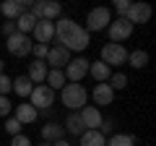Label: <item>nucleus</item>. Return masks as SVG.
Instances as JSON below:
<instances>
[{
    "instance_id": "obj_9",
    "label": "nucleus",
    "mask_w": 156,
    "mask_h": 146,
    "mask_svg": "<svg viewBox=\"0 0 156 146\" xmlns=\"http://www.w3.org/2000/svg\"><path fill=\"white\" fill-rule=\"evenodd\" d=\"M78 118H81V123H83L86 130H99V125L104 123V118H101V112H99V107H94V104L81 107V110H78Z\"/></svg>"
},
{
    "instance_id": "obj_16",
    "label": "nucleus",
    "mask_w": 156,
    "mask_h": 146,
    "mask_svg": "<svg viewBox=\"0 0 156 146\" xmlns=\"http://www.w3.org/2000/svg\"><path fill=\"white\" fill-rule=\"evenodd\" d=\"M91 97H94V102L101 107V104H112V99H115V91L109 89V84H96V86H94V94H91Z\"/></svg>"
},
{
    "instance_id": "obj_12",
    "label": "nucleus",
    "mask_w": 156,
    "mask_h": 146,
    "mask_svg": "<svg viewBox=\"0 0 156 146\" xmlns=\"http://www.w3.org/2000/svg\"><path fill=\"white\" fill-rule=\"evenodd\" d=\"M44 63H50V65H52V71H62V68H65L68 63H70V52H68L62 45L50 47V52H47Z\"/></svg>"
},
{
    "instance_id": "obj_2",
    "label": "nucleus",
    "mask_w": 156,
    "mask_h": 146,
    "mask_svg": "<svg viewBox=\"0 0 156 146\" xmlns=\"http://www.w3.org/2000/svg\"><path fill=\"white\" fill-rule=\"evenodd\" d=\"M86 99H89V91L81 84H65L62 86V104H65L68 110L76 112L81 107H86Z\"/></svg>"
},
{
    "instance_id": "obj_15",
    "label": "nucleus",
    "mask_w": 156,
    "mask_h": 146,
    "mask_svg": "<svg viewBox=\"0 0 156 146\" xmlns=\"http://www.w3.org/2000/svg\"><path fill=\"white\" fill-rule=\"evenodd\" d=\"M62 136H65V128L57 123H47L42 125V138L47 141V144H55V141H62Z\"/></svg>"
},
{
    "instance_id": "obj_32",
    "label": "nucleus",
    "mask_w": 156,
    "mask_h": 146,
    "mask_svg": "<svg viewBox=\"0 0 156 146\" xmlns=\"http://www.w3.org/2000/svg\"><path fill=\"white\" fill-rule=\"evenodd\" d=\"M128 8H130V3H128V0H115V11L120 13V18H125Z\"/></svg>"
},
{
    "instance_id": "obj_27",
    "label": "nucleus",
    "mask_w": 156,
    "mask_h": 146,
    "mask_svg": "<svg viewBox=\"0 0 156 146\" xmlns=\"http://www.w3.org/2000/svg\"><path fill=\"white\" fill-rule=\"evenodd\" d=\"M122 86H128V76L125 73H112L109 76V89H122Z\"/></svg>"
},
{
    "instance_id": "obj_28",
    "label": "nucleus",
    "mask_w": 156,
    "mask_h": 146,
    "mask_svg": "<svg viewBox=\"0 0 156 146\" xmlns=\"http://www.w3.org/2000/svg\"><path fill=\"white\" fill-rule=\"evenodd\" d=\"M21 128H23V125L18 123L16 118H8V120H5V130H8L11 136H21Z\"/></svg>"
},
{
    "instance_id": "obj_3",
    "label": "nucleus",
    "mask_w": 156,
    "mask_h": 146,
    "mask_svg": "<svg viewBox=\"0 0 156 146\" xmlns=\"http://www.w3.org/2000/svg\"><path fill=\"white\" fill-rule=\"evenodd\" d=\"M60 11H62L60 3H55V0H37L29 8V13L37 21H55V18H60Z\"/></svg>"
},
{
    "instance_id": "obj_11",
    "label": "nucleus",
    "mask_w": 156,
    "mask_h": 146,
    "mask_svg": "<svg viewBox=\"0 0 156 146\" xmlns=\"http://www.w3.org/2000/svg\"><path fill=\"white\" fill-rule=\"evenodd\" d=\"M109 39L115 45H122V39H128L130 34H133V24L125 21V18H117V21H109Z\"/></svg>"
},
{
    "instance_id": "obj_13",
    "label": "nucleus",
    "mask_w": 156,
    "mask_h": 146,
    "mask_svg": "<svg viewBox=\"0 0 156 146\" xmlns=\"http://www.w3.org/2000/svg\"><path fill=\"white\" fill-rule=\"evenodd\" d=\"M34 39H37V45H50L55 39V21H37Z\"/></svg>"
},
{
    "instance_id": "obj_29",
    "label": "nucleus",
    "mask_w": 156,
    "mask_h": 146,
    "mask_svg": "<svg viewBox=\"0 0 156 146\" xmlns=\"http://www.w3.org/2000/svg\"><path fill=\"white\" fill-rule=\"evenodd\" d=\"M11 86H13V78H8L5 73H0V97H8Z\"/></svg>"
},
{
    "instance_id": "obj_14",
    "label": "nucleus",
    "mask_w": 156,
    "mask_h": 146,
    "mask_svg": "<svg viewBox=\"0 0 156 146\" xmlns=\"http://www.w3.org/2000/svg\"><path fill=\"white\" fill-rule=\"evenodd\" d=\"M26 78L31 81V84H42V81L47 78V63H44V60H34V63H29Z\"/></svg>"
},
{
    "instance_id": "obj_7",
    "label": "nucleus",
    "mask_w": 156,
    "mask_h": 146,
    "mask_svg": "<svg viewBox=\"0 0 156 146\" xmlns=\"http://www.w3.org/2000/svg\"><path fill=\"white\" fill-rule=\"evenodd\" d=\"M29 104L34 107V110H47V107H52V102H55V91L50 89L47 84H37L31 89V94H29Z\"/></svg>"
},
{
    "instance_id": "obj_35",
    "label": "nucleus",
    "mask_w": 156,
    "mask_h": 146,
    "mask_svg": "<svg viewBox=\"0 0 156 146\" xmlns=\"http://www.w3.org/2000/svg\"><path fill=\"white\" fill-rule=\"evenodd\" d=\"M52 146H70V144H68V141L62 138V141H55V144H52Z\"/></svg>"
},
{
    "instance_id": "obj_4",
    "label": "nucleus",
    "mask_w": 156,
    "mask_h": 146,
    "mask_svg": "<svg viewBox=\"0 0 156 146\" xmlns=\"http://www.w3.org/2000/svg\"><path fill=\"white\" fill-rule=\"evenodd\" d=\"M101 63H104L107 68H117L122 65V63H128V50H125L122 45H115V42H109V45L101 47Z\"/></svg>"
},
{
    "instance_id": "obj_5",
    "label": "nucleus",
    "mask_w": 156,
    "mask_h": 146,
    "mask_svg": "<svg viewBox=\"0 0 156 146\" xmlns=\"http://www.w3.org/2000/svg\"><path fill=\"white\" fill-rule=\"evenodd\" d=\"M109 21H112V13H109V8H104V5H99V8H91L89 11V16H86V31H101V29H107L109 26Z\"/></svg>"
},
{
    "instance_id": "obj_33",
    "label": "nucleus",
    "mask_w": 156,
    "mask_h": 146,
    "mask_svg": "<svg viewBox=\"0 0 156 146\" xmlns=\"http://www.w3.org/2000/svg\"><path fill=\"white\" fill-rule=\"evenodd\" d=\"M11 146H31V138H26V136H13Z\"/></svg>"
},
{
    "instance_id": "obj_17",
    "label": "nucleus",
    "mask_w": 156,
    "mask_h": 146,
    "mask_svg": "<svg viewBox=\"0 0 156 146\" xmlns=\"http://www.w3.org/2000/svg\"><path fill=\"white\" fill-rule=\"evenodd\" d=\"M0 13L8 18V21H16L18 16L23 13V5H21V0H5L3 5H0Z\"/></svg>"
},
{
    "instance_id": "obj_1",
    "label": "nucleus",
    "mask_w": 156,
    "mask_h": 146,
    "mask_svg": "<svg viewBox=\"0 0 156 146\" xmlns=\"http://www.w3.org/2000/svg\"><path fill=\"white\" fill-rule=\"evenodd\" d=\"M55 37L62 42L68 52H83L91 45V37L83 26H78L73 18H57L55 24Z\"/></svg>"
},
{
    "instance_id": "obj_36",
    "label": "nucleus",
    "mask_w": 156,
    "mask_h": 146,
    "mask_svg": "<svg viewBox=\"0 0 156 146\" xmlns=\"http://www.w3.org/2000/svg\"><path fill=\"white\" fill-rule=\"evenodd\" d=\"M3 68H5V63H3V60H0V73H3Z\"/></svg>"
},
{
    "instance_id": "obj_18",
    "label": "nucleus",
    "mask_w": 156,
    "mask_h": 146,
    "mask_svg": "<svg viewBox=\"0 0 156 146\" xmlns=\"http://www.w3.org/2000/svg\"><path fill=\"white\" fill-rule=\"evenodd\" d=\"M16 120L21 125H29L37 120V110H34L31 104H16Z\"/></svg>"
},
{
    "instance_id": "obj_30",
    "label": "nucleus",
    "mask_w": 156,
    "mask_h": 146,
    "mask_svg": "<svg viewBox=\"0 0 156 146\" xmlns=\"http://www.w3.org/2000/svg\"><path fill=\"white\" fill-rule=\"evenodd\" d=\"M31 52L37 55V60H44L47 52H50V45H34V47H31Z\"/></svg>"
},
{
    "instance_id": "obj_10",
    "label": "nucleus",
    "mask_w": 156,
    "mask_h": 146,
    "mask_svg": "<svg viewBox=\"0 0 156 146\" xmlns=\"http://www.w3.org/2000/svg\"><path fill=\"white\" fill-rule=\"evenodd\" d=\"M125 21H130L135 26V24H148L151 21V5L148 3H130L128 13H125Z\"/></svg>"
},
{
    "instance_id": "obj_19",
    "label": "nucleus",
    "mask_w": 156,
    "mask_h": 146,
    "mask_svg": "<svg viewBox=\"0 0 156 146\" xmlns=\"http://www.w3.org/2000/svg\"><path fill=\"white\" fill-rule=\"evenodd\" d=\"M34 26H37V18H34L29 11H23L21 16L16 18V31H18V34H29V31H34Z\"/></svg>"
},
{
    "instance_id": "obj_37",
    "label": "nucleus",
    "mask_w": 156,
    "mask_h": 146,
    "mask_svg": "<svg viewBox=\"0 0 156 146\" xmlns=\"http://www.w3.org/2000/svg\"><path fill=\"white\" fill-rule=\"evenodd\" d=\"M42 146H52V144H47V141H44V144H42Z\"/></svg>"
},
{
    "instance_id": "obj_8",
    "label": "nucleus",
    "mask_w": 156,
    "mask_h": 146,
    "mask_svg": "<svg viewBox=\"0 0 156 146\" xmlns=\"http://www.w3.org/2000/svg\"><path fill=\"white\" fill-rule=\"evenodd\" d=\"M89 63L91 60H86V57H76V60H70L65 65V81H70V84H81V78H83L86 73H89Z\"/></svg>"
},
{
    "instance_id": "obj_24",
    "label": "nucleus",
    "mask_w": 156,
    "mask_h": 146,
    "mask_svg": "<svg viewBox=\"0 0 156 146\" xmlns=\"http://www.w3.org/2000/svg\"><path fill=\"white\" fill-rule=\"evenodd\" d=\"M47 86H50L52 91L55 89H62V86H65V73L62 71H47Z\"/></svg>"
},
{
    "instance_id": "obj_6",
    "label": "nucleus",
    "mask_w": 156,
    "mask_h": 146,
    "mask_svg": "<svg viewBox=\"0 0 156 146\" xmlns=\"http://www.w3.org/2000/svg\"><path fill=\"white\" fill-rule=\"evenodd\" d=\"M5 47H8V52L11 55H16V57H26V55H31V47H34V42H31V37L29 34H11L5 39Z\"/></svg>"
},
{
    "instance_id": "obj_25",
    "label": "nucleus",
    "mask_w": 156,
    "mask_h": 146,
    "mask_svg": "<svg viewBox=\"0 0 156 146\" xmlns=\"http://www.w3.org/2000/svg\"><path fill=\"white\" fill-rule=\"evenodd\" d=\"M128 63H130L133 68H146V65H148V52H146V50L128 52Z\"/></svg>"
},
{
    "instance_id": "obj_22",
    "label": "nucleus",
    "mask_w": 156,
    "mask_h": 146,
    "mask_svg": "<svg viewBox=\"0 0 156 146\" xmlns=\"http://www.w3.org/2000/svg\"><path fill=\"white\" fill-rule=\"evenodd\" d=\"M11 89L16 91L18 97H29V94H31V89H34V84L26 78V76H16V78H13V86H11Z\"/></svg>"
},
{
    "instance_id": "obj_31",
    "label": "nucleus",
    "mask_w": 156,
    "mask_h": 146,
    "mask_svg": "<svg viewBox=\"0 0 156 146\" xmlns=\"http://www.w3.org/2000/svg\"><path fill=\"white\" fill-rule=\"evenodd\" d=\"M11 110H13L11 99H8V97H0V118H5V115H11Z\"/></svg>"
},
{
    "instance_id": "obj_21",
    "label": "nucleus",
    "mask_w": 156,
    "mask_h": 146,
    "mask_svg": "<svg viewBox=\"0 0 156 146\" xmlns=\"http://www.w3.org/2000/svg\"><path fill=\"white\" fill-rule=\"evenodd\" d=\"M89 73L96 78V84H104V81H109V76H112V71L104 65V63H99V60H96V63H89Z\"/></svg>"
},
{
    "instance_id": "obj_34",
    "label": "nucleus",
    "mask_w": 156,
    "mask_h": 146,
    "mask_svg": "<svg viewBox=\"0 0 156 146\" xmlns=\"http://www.w3.org/2000/svg\"><path fill=\"white\" fill-rule=\"evenodd\" d=\"M3 31H5V37H11V34H16V21H5V26H3Z\"/></svg>"
},
{
    "instance_id": "obj_26",
    "label": "nucleus",
    "mask_w": 156,
    "mask_h": 146,
    "mask_svg": "<svg viewBox=\"0 0 156 146\" xmlns=\"http://www.w3.org/2000/svg\"><path fill=\"white\" fill-rule=\"evenodd\" d=\"M107 146H135V138L130 133H115L107 138Z\"/></svg>"
},
{
    "instance_id": "obj_23",
    "label": "nucleus",
    "mask_w": 156,
    "mask_h": 146,
    "mask_svg": "<svg viewBox=\"0 0 156 146\" xmlns=\"http://www.w3.org/2000/svg\"><path fill=\"white\" fill-rule=\"evenodd\" d=\"M62 128L68 130V133H73V136H81L83 133V123H81V118H78V112H70L68 115V120H65V125H62Z\"/></svg>"
},
{
    "instance_id": "obj_20",
    "label": "nucleus",
    "mask_w": 156,
    "mask_h": 146,
    "mask_svg": "<svg viewBox=\"0 0 156 146\" xmlns=\"http://www.w3.org/2000/svg\"><path fill=\"white\" fill-rule=\"evenodd\" d=\"M81 146H107V138L99 130H83L81 133Z\"/></svg>"
}]
</instances>
